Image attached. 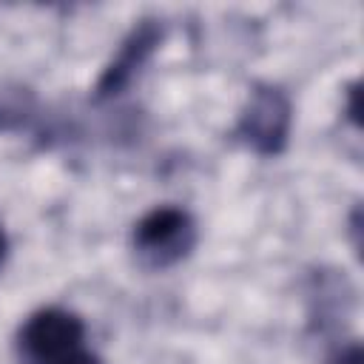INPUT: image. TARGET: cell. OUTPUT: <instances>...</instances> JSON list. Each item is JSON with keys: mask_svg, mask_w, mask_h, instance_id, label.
I'll list each match as a JSON object with an SVG mask.
<instances>
[{"mask_svg": "<svg viewBox=\"0 0 364 364\" xmlns=\"http://www.w3.org/2000/svg\"><path fill=\"white\" fill-rule=\"evenodd\" d=\"M17 341L26 364H100L85 344L82 321L60 307L37 310L20 327Z\"/></svg>", "mask_w": 364, "mask_h": 364, "instance_id": "cell-1", "label": "cell"}, {"mask_svg": "<svg viewBox=\"0 0 364 364\" xmlns=\"http://www.w3.org/2000/svg\"><path fill=\"white\" fill-rule=\"evenodd\" d=\"M134 247L154 267L173 264L193 247V222L182 208H154L136 222Z\"/></svg>", "mask_w": 364, "mask_h": 364, "instance_id": "cell-2", "label": "cell"}, {"mask_svg": "<svg viewBox=\"0 0 364 364\" xmlns=\"http://www.w3.org/2000/svg\"><path fill=\"white\" fill-rule=\"evenodd\" d=\"M290 125V105L276 88H259L242 114L239 134L262 154L282 151Z\"/></svg>", "mask_w": 364, "mask_h": 364, "instance_id": "cell-3", "label": "cell"}, {"mask_svg": "<svg viewBox=\"0 0 364 364\" xmlns=\"http://www.w3.org/2000/svg\"><path fill=\"white\" fill-rule=\"evenodd\" d=\"M156 40H159L156 26H151V23L139 26V28L131 34V40L125 43V48L119 51V57H117V60L111 63V68L105 71V77L100 80V94H111V91H117V88L131 77V71L145 60V54L154 48Z\"/></svg>", "mask_w": 364, "mask_h": 364, "instance_id": "cell-4", "label": "cell"}, {"mask_svg": "<svg viewBox=\"0 0 364 364\" xmlns=\"http://www.w3.org/2000/svg\"><path fill=\"white\" fill-rule=\"evenodd\" d=\"M333 364H361V353H358V347H350L347 353H341Z\"/></svg>", "mask_w": 364, "mask_h": 364, "instance_id": "cell-5", "label": "cell"}, {"mask_svg": "<svg viewBox=\"0 0 364 364\" xmlns=\"http://www.w3.org/2000/svg\"><path fill=\"white\" fill-rule=\"evenodd\" d=\"M3 250H6V239H3V230H0V259H3Z\"/></svg>", "mask_w": 364, "mask_h": 364, "instance_id": "cell-6", "label": "cell"}]
</instances>
